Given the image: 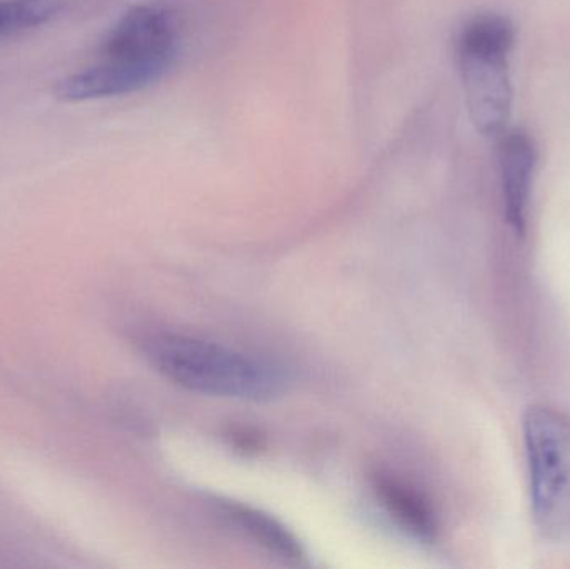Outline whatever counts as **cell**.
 <instances>
[{
    "label": "cell",
    "instance_id": "6",
    "mask_svg": "<svg viewBox=\"0 0 570 569\" xmlns=\"http://www.w3.org/2000/svg\"><path fill=\"white\" fill-rule=\"evenodd\" d=\"M374 490L387 513L397 521L402 530L417 540H435L438 518L428 500L414 488L389 474H377Z\"/></svg>",
    "mask_w": 570,
    "mask_h": 569
},
{
    "label": "cell",
    "instance_id": "8",
    "mask_svg": "<svg viewBox=\"0 0 570 569\" xmlns=\"http://www.w3.org/2000/svg\"><path fill=\"white\" fill-rule=\"evenodd\" d=\"M70 0H0V37L43 26L56 19Z\"/></svg>",
    "mask_w": 570,
    "mask_h": 569
},
{
    "label": "cell",
    "instance_id": "5",
    "mask_svg": "<svg viewBox=\"0 0 570 569\" xmlns=\"http://www.w3.org/2000/svg\"><path fill=\"white\" fill-rule=\"evenodd\" d=\"M501 180L504 194L505 217L515 234L528 229L529 203L534 179L538 150L528 134L512 130L501 144Z\"/></svg>",
    "mask_w": 570,
    "mask_h": 569
},
{
    "label": "cell",
    "instance_id": "3",
    "mask_svg": "<svg viewBox=\"0 0 570 569\" xmlns=\"http://www.w3.org/2000/svg\"><path fill=\"white\" fill-rule=\"evenodd\" d=\"M514 23L499 13H482L465 23L458 40L459 66L472 122L488 137L501 136L511 117L509 53Z\"/></svg>",
    "mask_w": 570,
    "mask_h": 569
},
{
    "label": "cell",
    "instance_id": "4",
    "mask_svg": "<svg viewBox=\"0 0 570 569\" xmlns=\"http://www.w3.org/2000/svg\"><path fill=\"white\" fill-rule=\"evenodd\" d=\"M535 527L551 541H570V418L546 404L524 416Z\"/></svg>",
    "mask_w": 570,
    "mask_h": 569
},
{
    "label": "cell",
    "instance_id": "2",
    "mask_svg": "<svg viewBox=\"0 0 570 569\" xmlns=\"http://www.w3.org/2000/svg\"><path fill=\"white\" fill-rule=\"evenodd\" d=\"M147 357L163 376L194 393L264 401L283 391L284 377L266 361L213 341L184 334H157Z\"/></svg>",
    "mask_w": 570,
    "mask_h": 569
},
{
    "label": "cell",
    "instance_id": "7",
    "mask_svg": "<svg viewBox=\"0 0 570 569\" xmlns=\"http://www.w3.org/2000/svg\"><path fill=\"white\" fill-rule=\"evenodd\" d=\"M223 514L230 524L283 560L301 561L302 547L297 538L279 521L263 511L244 504H223Z\"/></svg>",
    "mask_w": 570,
    "mask_h": 569
},
{
    "label": "cell",
    "instance_id": "1",
    "mask_svg": "<svg viewBox=\"0 0 570 569\" xmlns=\"http://www.w3.org/2000/svg\"><path fill=\"white\" fill-rule=\"evenodd\" d=\"M179 43V20L173 7L139 3L104 37L99 63L60 80L56 96L77 102L146 89L176 62Z\"/></svg>",
    "mask_w": 570,
    "mask_h": 569
}]
</instances>
